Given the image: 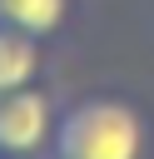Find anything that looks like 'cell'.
Segmentation results:
<instances>
[{"mask_svg":"<svg viewBox=\"0 0 154 159\" xmlns=\"http://www.w3.org/2000/svg\"><path fill=\"white\" fill-rule=\"evenodd\" d=\"M149 119L129 94H79L60 104L45 159H144Z\"/></svg>","mask_w":154,"mask_h":159,"instance_id":"cell-1","label":"cell"},{"mask_svg":"<svg viewBox=\"0 0 154 159\" xmlns=\"http://www.w3.org/2000/svg\"><path fill=\"white\" fill-rule=\"evenodd\" d=\"M40 80H45V40L15 25H0V94L40 84Z\"/></svg>","mask_w":154,"mask_h":159,"instance_id":"cell-3","label":"cell"},{"mask_svg":"<svg viewBox=\"0 0 154 159\" xmlns=\"http://www.w3.org/2000/svg\"><path fill=\"white\" fill-rule=\"evenodd\" d=\"M55 114H60V104L45 84L0 94V159H45Z\"/></svg>","mask_w":154,"mask_h":159,"instance_id":"cell-2","label":"cell"},{"mask_svg":"<svg viewBox=\"0 0 154 159\" xmlns=\"http://www.w3.org/2000/svg\"><path fill=\"white\" fill-rule=\"evenodd\" d=\"M70 10H75V0H0V25H15L50 45L70 25Z\"/></svg>","mask_w":154,"mask_h":159,"instance_id":"cell-4","label":"cell"}]
</instances>
